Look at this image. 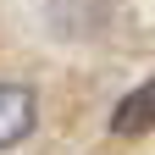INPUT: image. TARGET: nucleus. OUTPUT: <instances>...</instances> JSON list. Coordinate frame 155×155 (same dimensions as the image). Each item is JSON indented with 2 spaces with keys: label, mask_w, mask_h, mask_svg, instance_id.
I'll list each match as a JSON object with an SVG mask.
<instances>
[{
  "label": "nucleus",
  "mask_w": 155,
  "mask_h": 155,
  "mask_svg": "<svg viewBox=\"0 0 155 155\" xmlns=\"http://www.w3.org/2000/svg\"><path fill=\"white\" fill-rule=\"evenodd\" d=\"M39 122V100L28 83H0V150H17Z\"/></svg>",
  "instance_id": "obj_1"
},
{
  "label": "nucleus",
  "mask_w": 155,
  "mask_h": 155,
  "mask_svg": "<svg viewBox=\"0 0 155 155\" xmlns=\"http://www.w3.org/2000/svg\"><path fill=\"white\" fill-rule=\"evenodd\" d=\"M150 127H155V78L111 105V133H150Z\"/></svg>",
  "instance_id": "obj_2"
}]
</instances>
